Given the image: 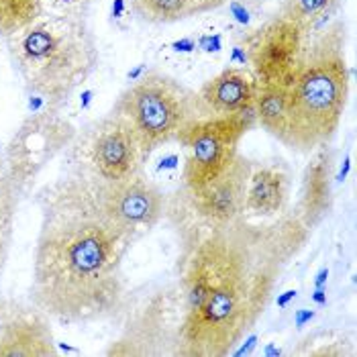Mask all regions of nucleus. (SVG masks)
<instances>
[{
    "label": "nucleus",
    "instance_id": "nucleus-21",
    "mask_svg": "<svg viewBox=\"0 0 357 357\" xmlns=\"http://www.w3.org/2000/svg\"><path fill=\"white\" fill-rule=\"evenodd\" d=\"M17 198L19 192H8L0 196V270L8 257L13 227H15V213H17Z\"/></svg>",
    "mask_w": 357,
    "mask_h": 357
},
{
    "label": "nucleus",
    "instance_id": "nucleus-13",
    "mask_svg": "<svg viewBox=\"0 0 357 357\" xmlns=\"http://www.w3.org/2000/svg\"><path fill=\"white\" fill-rule=\"evenodd\" d=\"M50 317L33 308H6L0 314V357L55 356Z\"/></svg>",
    "mask_w": 357,
    "mask_h": 357
},
{
    "label": "nucleus",
    "instance_id": "nucleus-25",
    "mask_svg": "<svg viewBox=\"0 0 357 357\" xmlns=\"http://www.w3.org/2000/svg\"><path fill=\"white\" fill-rule=\"evenodd\" d=\"M2 310H4V304H2V298H0V314H2Z\"/></svg>",
    "mask_w": 357,
    "mask_h": 357
},
{
    "label": "nucleus",
    "instance_id": "nucleus-11",
    "mask_svg": "<svg viewBox=\"0 0 357 357\" xmlns=\"http://www.w3.org/2000/svg\"><path fill=\"white\" fill-rule=\"evenodd\" d=\"M98 182L107 213L133 235L153 227L164 217L165 196L155 184L145 180L139 172L125 180Z\"/></svg>",
    "mask_w": 357,
    "mask_h": 357
},
{
    "label": "nucleus",
    "instance_id": "nucleus-6",
    "mask_svg": "<svg viewBox=\"0 0 357 357\" xmlns=\"http://www.w3.org/2000/svg\"><path fill=\"white\" fill-rule=\"evenodd\" d=\"M255 121V112L239 116H200L190 123L178 141L188 149L184 188L196 192L220 176L235 160L237 145Z\"/></svg>",
    "mask_w": 357,
    "mask_h": 357
},
{
    "label": "nucleus",
    "instance_id": "nucleus-12",
    "mask_svg": "<svg viewBox=\"0 0 357 357\" xmlns=\"http://www.w3.org/2000/svg\"><path fill=\"white\" fill-rule=\"evenodd\" d=\"M251 167L253 164L248 158L237 153L235 160L213 182L196 192H188L184 188V196L202 219L215 222L235 219L245 213V190Z\"/></svg>",
    "mask_w": 357,
    "mask_h": 357
},
{
    "label": "nucleus",
    "instance_id": "nucleus-5",
    "mask_svg": "<svg viewBox=\"0 0 357 357\" xmlns=\"http://www.w3.org/2000/svg\"><path fill=\"white\" fill-rule=\"evenodd\" d=\"M112 112L131 127L143 155L178 139L190 123L200 119L196 92L158 72L131 84L114 102Z\"/></svg>",
    "mask_w": 357,
    "mask_h": 357
},
{
    "label": "nucleus",
    "instance_id": "nucleus-17",
    "mask_svg": "<svg viewBox=\"0 0 357 357\" xmlns=\"http://www.w3.org/2000/svg\"><path fill=\"white\" fill-rule=\"evenodd\" d=\"M255 121L284 143L290 119V76L268 84H255Z\"/></svg>",
    "mask_w": 357,
    "mask_h": 357
},
{
    "label": "nucleus",
    "instance_id": "nucleus-24",
    "mask_svg": "<svg viewBox=\"0 0 357 357\" xmlns=\"http://www.w3.org/2000/svg\"><path fill=\"white\" fill-rule=\"evenodd\" d=\"M296 296V290H288V292H284V296H278V306H286L290 298H294Z\"/></svg>",
    "mask_w": 357,
    "mask_h": 357
},
{
    "label": "nucleus",
    "instance_id": "nucleus-8",
    "mask_svg": "<svg viewBox=\"0 0 357 357\" xmlns=\"http://www.w3.org/2000/svg\"><path fill=\"white\" fill-rule=\"evenodd\" d=\"M308 29L286 13L255 29L245 41L255 84L282 80L292 74L306 45Z\"/></svg>",
    "mask_w": 357,
    "mask_h": 357
},
{
    "label": "nucleus",
    "instance_id": "nucleus-22",
    "mask_svg": "<svg viewBox=\"0 0 357 357\" xmlns=\"http://www.w3.org/2000/svg\"><path fill=\"white\" fill-rule=\"evenodd\" d=\"M55 13H66V15H82V8L90 0H50Z\"/></svg>",
    "mask_w": 357,
    "mask_h": 357
},
{
    "label": "nucleus",
    "instance_id": "nucleus-1",
    "mask_svg": "<svg viewBox=\"0 0 357 357\" xmlns=\"http://www.w3.org/2000/svg\"><path fill=\"white\" fill-rule=\"evenodd\" d=\"M178 229L184 317L176 356H229L261 321L282 275L303 253L312 229L288 208L272 219L248 213L225 222L202 219L188 198L169 204Z\"/></svg>",
    "mask_w": 357,
    "mask_h": 357
},
{
    "label": "nucleus",
    "instance_id": "nucleus-19",
    "mask_svg": "<svg viewBox=\"0 0 357 357\" xmlns=\"http://www.w3.org/2000/svg\"><path fill=\"white\" fill-rule=\"evenodd\" d=\"M43 13V0H0V37H13L35 23Z\"/></svg>",
    "mask_w": 357,
    "mask_h": 357
},
{
    "label": "nucleus",
    "instance_id": "nucleus-15",
    "mask_svg": "<svg viewBox=\"0 0 357 357\" xmlns=\"http://www.w3.org/2000/svg\"><path fill=\"white\" fill-rule=\"evenodd\" d=\"M310 153L312 158L304 169L301 202L296 213L310 229H314L329 215L333 204V153L329 145L317 147Z\"/></svg>",
    "mask_w": 357,
    "mask_h": 357
},
{
    "label": "nucleus",
    "instance_id": "nucleus-9",
    "mask_svg": "<svg viewBox=\"0 0 357 357\" xmlns=\"http://www.w3.org/2000/svg\"><path fill=\"white\" fill-rule=\"evenodd\" d=\"M176 298L172 292H155L129 310L127 323L116 341H112L109 356H158L165 354L164 345L176 347L178 327L174 325Z\"/></svg>",
    "mask_w": 357,
    "mask_h": 357
},
{
    "label": "nucleus",
    "instance_id": "nucleus-20",
    "mask_svg": "<svg viewBox=\"0 0 357 357\" xmlns=\"http://www.w3.org/2000/svg\"><path fill=\"white\" fill-rule=\"evenodd\" d=\"M335 2L337 0H284V13L310 31Z\"/></svg>",
    "mask_w": 357,
    "mask_h": 357
},
{
    "label": "nucleus",
    "instance_id": "nucleus-10",
    "mask_svg": "<svg viewBox=\"0 0 357 357\" xmlns=\"http://www.w3.org/2000/svg\"><path fill=\"white\" fill-rule=\"evenodd\" d=\"M86 155L88 169L82 172L102 182H116L137 174L143 151L131 127L119 114L109 112L90 129Z\"/></svg>",
    "mask_w": 357,
    "mask_h": 357
},
{
    "label": "nucleus",
    "instance_id": "nucleus-16",
    "mask_svg": "<svg viewBox=\"0 0 357 357\" xmlns=\"http://www.w3.org/2000/svg\"><path fill=\"white\" fill-rule=\"evenodd\" d=\"M290 178L278 165H253L245 190V213L257 219H272L288 206Z\"/></svg>",
    "mask_w": 357,
    "mask_h": 357
},
{
    "label": "nucleus",
    "instance_id": "nucleus-23",
    "mask_svg": "<svg viewBox=\"0 0 357 357\" xmlns=\"http://www.w3.org/2000/svg\"><path fill=\"white\" fill-rule=\"evenodd\" d=\"M310 319H312V312H310V310H301V312L296 314V325H298V327H303L304 323H306V321H310Z\"/></svg>",
    "mask_w": 357,
    "mask_h": 357
},
{
    "label": "nucleus",
    "instance_id": "nucleus-14",
    "mask_svg": "<svg viewBox=\"0 0 357 357\" xmlns=\"http://www.w3.org/2000/svg\"><path fill=\"white\" fill-rule=\"evenodd\" d=\"M255 88L253 76L245 70H222L196 94L200 116H239L255 112Z\"/></svg>",
    "mask_w": 357,
    "mask_h": 357
},
{
    "label": "nucleus",
    "instance_id": "nucleus-4",
    "mask_svg": "<svg viewBox=\"0 0 357 357\" xmlns=\"http://www.w3.org/2000/svg\"><path fill=\"white\" fill-rule=\"evenodd\" d=\"M349 96L345 27L335 23L306 41L290 74V119L284 145L310 153L335 137Z\"/></svg>",
    "mask_w": 357,
    "mask_h": 357
},
{
    "label": "nucleus",
    "instance_id": "nucleus-2",
    "mask_svg": "<svg viewBox=\"0 0 357 357\" xmlns=\"http://www.w3.org/2000/svg\"><path fill=\"white\" fill-rule=\"evenodd\" d=\"M37 196L41 225L31 304L70 325L105 321L125 310L123 257L135 235L107 213L98 178L78 169Z\"/></svg>",
    "mask_w": 357,
    "mask_h": 357
},
{
    "label": "nucleus",
    "instance_id": "nucleus-3",
    "mask_svg": "<svg viewBox=\"0 0 357 357\" xmlns=\"http://www.w3.org/2000/svg\"><path fill=\"white\" fill-rule=\"evenodd\" d=\"M6 43L25 88L50 109H59L98 66V45L84 15L43 13Z\"/></svg>",
    "mask_w": 357,
    "mask_h": 357
},
{
    "label": "nucleus",
    "instance_id": "nucleus-18",
    "mask_svg": "<svg viewBox=\"0 0 357 357\" xmlns=\"http://www.w3.org/2000/svg\"><path fill=\"white\" fill-rule=\"evenodd\" d=\"M229 0H129L139 19L153 25H169L211 13Z\"/></svg>",
    "mask_w": 357,
    "mask_h": 357
},
{
    "label": "nucleus",
    "instance_id": "nucleus-7",
    "mask_svg": "<svg viewBox=\"0 0 357 357\" xmlns=\"http://www.w3.org/2000/svg\"><path fill=\"white\" fill-rule=\"evenodd\" d=\"M74 137L76 129L68 119L57 114V109L31 114L13 135L4 151L8 174L19 192L66 145H70Z\"/></svg>",
    "mask_w": 357,
    "mask_h": 357
}]
</instances>
